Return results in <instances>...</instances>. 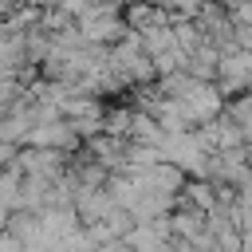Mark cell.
<instances>
[{
    "label": "cell",
    "mask_w": 252,
    "mask_h": 252,
    "mask_svg": "<svg viewBox=\"0 0 252 252\" xmlns=\"http://www.w3.org/2000/svg\"><path fill=\"white\" fill-rule=\"evenodd\" d=\"M4 161H8V150H0V165H4Z\"/></svg>",
    "instance_id": "obj_3"
},
{
    "label": "cell",
    "mask_w": 252,
    "mask_h": 252,
    "mask_svg": "<svg viewBox=\"0 0 252 252\" xmlns=\"http://www.w3.org/2000/svg\"><path fill=\"white\" fill-rule=\"evenodd\" d=\"M0 252H24V244H20L12 232H0Z\"/></svg>",
    "instance_id": "obj_2"
},
{
    "label": "cell",
    "mask_w": 252,
    "mask_h": 252,
    "mask_svg": "<svg viewBox=\"0 0 252 252\" xmlns=\"http://www.w3.org/2000/svg\"><path fill=\"white\" fill-rule=\"evenodd\" d=\"M20 177H16V169H8V173H0V205L4 209H20Z\"/></svg>",
    "instance_id": "obj_1"
}]
</instances>
